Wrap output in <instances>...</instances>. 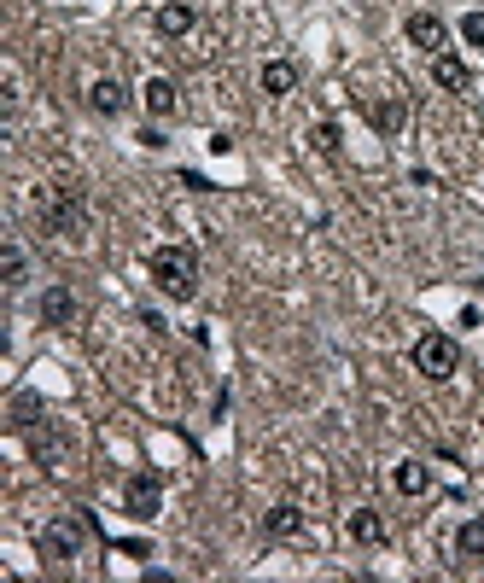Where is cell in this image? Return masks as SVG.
Listing matches in <instances>:
<instances>
[{
  "mask_svg": "<svg viewBox=\"0 0 484 583\" xmlns=\"http://www.w3.org/2000/svg\"><path fill=\"white\" fill-rule=\"evenodd\" d=\"M0 269H6V286H12V292L24 286V251H18L12 240H6V251H0Z\"/></svg>",
  "mask_w": 484,
  "mask_h": 583,
  "instance_id": "21",
  "label": "cell"
},
{
  "mask_svg": "<svg viewBox=\"0 0 484 583\" xmlns=\"http://www.w3.org/2000/svg\"><path fill=\"white\" fill-rule=\"evenodd\" d=\"M41 420H47V414H41V397H35V391H18V397H12V426L30 432V426H41Z\"/></svg>",
  "mask_w": 484,
  "mask_h": 583,
  "instance_id": "19",
  "label": "cell"
},
{
  "mask_svg": "<svg viewBox=\"0 0 484 583\" xmlns=\"http://www.w3.org/2000/svg\"><path fill=\"white\" fill-rule=\"evenodd\" d=\"M461 41H467V47H484V12H467V18H461Z\"/></svg>",
  "mask_w": 484,
  "mask_h": 583,
  "instance_id": "22",
  "label": "cell"
},
{
  "mask_svg": "<svg viewBox=\"0 0 484 583\" xmlns=\"http://www.w3.org/2000/svg\"><path fill=\"white\" fill-rule=\"evenodd\" d=\"M88 537H94V514H82V508H76V514L53 519V525L35 537V554H41L47 566H65V560H76V554H82V543H88Z\"/></svg>",
  "mask_w": 484,
  "mask_h": 583,
  "instance_id": "2",
  "label": "cell"
},
{
  "mask_svg": "<svg viewBox=\"0 0 484 583\" xmlns=\"http://www.w3.org/2000/svg\"><path fill=\"white\" fill-rule=\"evenodd\" d=\"M140 105H146L152 117H175V111H181V94H175V82H164V76H152V82L140 88Z\"/></svg>",
  "mask_w": 484,
  "mask_h": 583,
  "instance_id": "13",
  "label": "cell"
},
{
  "mask_svg": "<svg viewBox=\"0 0 484 583\" xmlns=\"http://www.w3.org/2000/svg\"><path fill=\"white\" fill-rule=\"evenodd\" d=\"M35 315H41V327H76L82 304H76V292H70V286H47V292H41V304H35Z\"/></svg>",
  "mask_w": 484,
  "mask_h": 583,
  "instance_id": "6",
  "label": "cell"
},
{
  "mask_svg": "<svg viewBox=\"0 0 484 583\" xmlns=\"http://www.w3.org/2000/svg\"><path fill=\"white\" fill-rule=\"evenodd\" d=\"M455 560H484V514H473V519H461V531H455Z\"/></svg>",
  "mask_w": 484,
  "mask_h": 583,
  "instance_id": "17",
  "label": "cell"
},
{
  "mask_svg": "<svg viewBox=\"0 0 484 583\" xmlns=\"http://www.w3.org/2000/svg\"><path fill=\"white\" fill-rule=\"evenodd\" d=\"M310 146L321 152V158H339V146H345L339 123H315V129H310Z\"/></svg>",
  "mask_w": 484,
  "mask_h": 583,
  "instance_id": "20",
  "label": "cell"
},
{
  "mask_svg": "<svg viewBox=\"0 0 484 583\" xmlns=\"http://www.w3.org/2000/svg\"><path fill=\"white\" fill-rule=\"evenodd\" d=\"M175 181H181V187H193V193H216V181H205V175H193V170H181Z\"/></svg>",
  "mask_w": 484,
  "mask_h": 583,
  "instance_id": "23",
  "label": "cell"
},
{
  "mask_svg": "<svg viewBox=\"0 0 484 583\" xmlns=\"http://www.w3.org/2000/svg\"><path fill=\"white\" fill-rule=\"evenodd\" d=\"M350 543H362V549H385V537H391V525H385L380 508H356V514L345 519Z\"/></svg>",
  "mask_w": 484,
  "mask_h": 583,
  "instance_id": "8",
  "label": "cell"
},
{
  "mask_svg": "<svg viewBox=\"0 0 484 583\" xmlns=\"http://www.w3.org/2000/svg\"><path fill=\"white\" fill-rule=\"evenodd\" d=\"M368 123H374L380 135H397V129L409 123V105H403V100H374V105H368Z\"/></svg>",
  "mask_w": 484,
  "mask_h": 583,
  "instance_id": "18",
  "label": "cell"
},
{
  "mask_svg": "<svg viewBox=\"0 0 484 583\" xmlns=\"http://www.w3.org/2000/svg\"><path fill=\"white\" fill-rule=\"evenodd\" d=\"M24 438H30V455L41 467H59V461H65V432H59V426H30Z\"/></svg>",
  "mask_w": 484,
  "mask_h": 583,
  "instance_id": "12",
  "label": "cell"
},
{
  "mask_svg": "<svg viewBox=\"0 0 484 583\" xmlns=\"http://www.w3.org/2000/svg\"><path fill=\"white\" fill-rule=\"evenodd\" d=\"M41 228H47V234H70V240H76V234H82V228H88V193H82V187H47V199H41Z\"/></svg>",
  "mask_w": 484,
  "mask_h": 583,
  "instance_id": "3",
  "label": "cell"
},
{
  "mask_svg": "<svg viewBox=\"0 0 484 583\" xmlns=\"http://www.w3.org/2000/svg\"><path fill=\"white\" fill-rule=\"evenodd\" d=\"M257 82H263V94H292V88H298V65H292V59H269V65L257 70Z\"/></svg>",
  "mask_w": 484,
  "mask_h": 583,
  "instance_id": "16",
  "label": "cell"
},
{
  "mask_svg": "<svg viewBox=\"0 0 484 583\" xmlns=\"http://www.w3.org/2000/svg\"><path fill=\"white\" fill-rule=\"evenodd\" d=\"M152 24H158V35H170V41H175V35H193V24H199V6H193V0H164Z\"/></svg>",
  "mask_w": 484,
  "mask_h": 583,
  "instance_id": "9",
  "label": "cell"
},
{
  "mask_svg": "<svg viewBox=\"0 0 484 583\" xmlns=\"http://www.w3.org/2000/svg\"><path fill=\"white\" fill-rule=\"evenodd\" d=\"M391 484H397V496H426L432 490V467L426 461H397L391 467Z\"/></svg>",
  "mask_w": 484,
  "mask_h": 583,
  "instance_id": "14",
  "label": "cell"
},
{
  "mask_svg": "<svg viewBox=\"0 0 484 583\" xmlns=\"http://www.w3.org/2000/svg\"><path fill=\"white\" fill-rule=\"evenodd\" d=\"M403 35L415 41L420 53H444V41H450V30H444V18H438V12H409Z\"/></svg>",
  "mask_w": 484,
  "mask_h": 583,
  "instance_id": "7",
  "label": "cell"
},
{
  "mask_svg": "<svg viewBox=\"0 0 484 583\" xmlns=\"http://www.w3.org/2000/svg\"><path fill=\"white\" fill-rule=\"evenodd\" d=\"M117 549L129 554V560H152V549H146V543H140V537H123V543H117Z\"/></svg>",
  "mask_w": 484,
  "mask_h": 583,
  "instance_id": "24",
  "label": "cell"
},
{
  "mask_svg": "<svg viewBox=\"0 0 484 583\" xmlns=\"http://www.w3.org/2000/svg\"><path fill=\"white\" fill-rule=\"evenodd\" d=\"M432 82L450 88V94H467L473 88V70H467V59H455L450 47H444V53H432Z\"/></svg>",
  "mask_w": 484,
  "mask_h": 583,
  "instance_id": "10",
  "label": "cell"
},
{
  "mask_svg": "<svg viewBox=\"0 0 484 583\" xmlns=\"http://www.w3.org/2000/svg\"><path fill=\"white\" fill-rule=\"evenodd\" d=\"M409 362H415L420 379L444 385V379H455V368H461V344H455L450 333H420L415 350H409Z\"/></svg>",
  "mask_w": 484,
  "mask_h": 583,
  "instance_id": "4",
  "label": "cell"
},
{
  "mask_svg": "<svg viewBox=\"0 0 484 583\" xmlns=\"http://www.w3.org/2000/svg\"><path fill=\"white\" fill-rule=\"evenodd\" d=\"M140 146H146V152H164L170 140H164V129H140Z\"/></svg>",
  "mask_w": 484,
  "mask_h": 583,
  "instance_id": "25",
  "label": "cell"
},
{
  "mask_svg": "<svg viewBox=\"0 0 484 583\" xmlns=\"http://www.w3.org/2000/svg\"><path fill=\"white\" fill-rule=\"evenodd\" d=\"M123 508H129V519H158V508H164V473H135V479L123 484Z\"/></svg>",
  "mask_w": 484,
  "mask_h": 583,
  "instance_id": "5",
  "label": "cell"
},
{
  "mask_svg": "<svg viewBox=\"0 0 484 583\" xmlns=\"http://www.w3.org/2000/svg\"><path fill=\"white\" fill-rule=\"evenodd\" d=\"M88 105H94L100 117H123V111H129V88H123L117 76H94V88H88Z\"/></svg>",
  "mask_w": 484,
  "mask_h": 583,
  "instance_id": "11",
  "label": "cell"
},
{
  "mask_svg": "<svg viewBox=\"0 0 484 583\" xmlns=\"http://www.w3.org/2000/svg\"><path fill=\"white\" fill-rule=\"evenodd\" d=\"M304 531V514L292 508V502H275L269 514H263V537H275V543H286V537H298Z\"/></svg>",
  "mask_w": 484,
  "mask_h": 583,
  "instance_id": "15",
  "label": "cell"
},
{
  "mask_svg": "<svg viewBox=\"0 0 484 583\" xmlns=\"http://www.w3.org/2000/svg\"><path fill=\"white\" fill-rule=\"evenodd\" d=\"M146 275H152V286H158L164 298L187 304V298L199 292V251H193V245H158V251L146 257Z\"/></svg>",
  "mask_w": 484,
  "mask_h": 583,
  "instance_id": "1",
  "label": "cell"
}]
</instances>
